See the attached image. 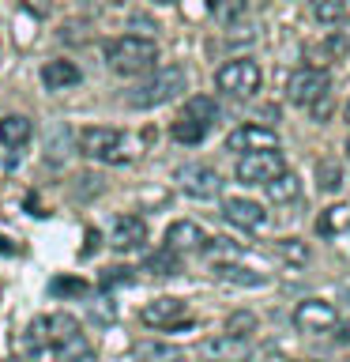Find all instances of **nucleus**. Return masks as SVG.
Segmentation results:
<instances>
[{
    "instance_id": "1",
    "label": "nucleus",
    "mask_w": 350,
    "mask_h": 362,
    "mask_svg": "<svg viewBox=\"0 0 350 362\" xmlns=\"http://www.w3.org/2000/svg\"><path fill=\"white\" fill-rule=\"evenodd\" d=\"M102 53H106V64L117 76H143V72H151L155 61H158V45L151 38H140V34L113 38V42H106Z\"/></svg>"
},
{
    "instance_id": "2",
    "label": "nucleus",
    "mask_w": 350,
    "mask_h": 362,
    "mask_svg": "<svg viewBox=\"0 0 350 362\" xmlns=\"http://www.w3.org/2000/svg\"><path fill=\"white\" fill-rule=\"evenodd\" d=\"M188 87V76L181 64H166L158 68L151 79H143L135 90H128V106L132 110H155V106H166L169 98H177L181 90Z\"/></svg>"
},
{
    "instance_id": "3",
    "label": "nucleus",
    "mask_w": 350,
    "mask_h": 362,
    "mask_svg": "<svg viewBox=\"0 0 350 362\" xmlns=\"http://www.w3.org/2000/svg\"><path fill=\"white\" fill-rule=\"evenodd\" d=\"M79 151L95 163H124L128 158V140L121 129H106V124H90L79 132Z\"/></svg>"
},
{
    "instance_id": "4",
    "label": "nucleus",
    "mask_w": 350,
    "mask_h": 362,
    "mask_svg": "<svg viewBox=\"0 0 350 362\" xmlns=\"http://www.w3.org/2000/svg\"><path fill=\"white\" fill-rule=\"evenodd\" d=\"M327 90H332V76H327L320 64L294 68L286 76V102H294V106H313V102H320Z\"/></svg>"
},
{
    "instance_id": "5",
    "label": "nucleus",
    "mask_w": 350,
    "mask_h": 362,
    "mask_svg": "<svg viewBox=\"0 0 350 362\" xmlns=\"http://www.w3.org/2000/svg\"><path fill=\"white\" fill-rule=\"evenodd\" d=\"M215 83H219V90H226V95H234V98H253L256 90H260V83H264V76H260V64L256 61L237 57V61H226L219 68Z\"/></svg>"
},
{
    "instance_id": "6",
    "label": "nucleus",
    "mask_w": 350,
    "mask_h": 362,
    "mask_svg": "<svg viewBox=\"0 0 350 362\" xmlns=\"http://www.w3.org/2000/svg\"><path fill=\"white\" fill-rule=\"evenodd\" d=\"M282 170H286V158L279 155V147H267V151H245L237 158L234 174L237 181H245V185H267L271 177H279Z\"/></svg>"
},
{
    "instance_id": "7",
    "label": "nucleus",
    "mask_w": 350,
    "mask_h": 362,
    "mask_svg": "<svg viewBox=\"0 0 350 362\" xmlns=\"http://www.w3.org/2000/svg\"><path fill=\"white\" fill-rule=\"evenodd\" d=\"M248 355H253V344L241 332H222V336H211L200 344L203 362H245Z\"/></svg>"
},
{
    "instance_id": "8",
    "label": "nucleus",
    "mask_w": 350,
    "mask_h": 362,
    "mask_svg": "<svg viewBox=\"0 0 350 362\" xmlns=\"http://www.w3.org/2000/svg\"><path fill=\"white\" fill-rule=\"evenodd\" d=\"M177 185L185 189L188 197H196V200H211V197L222 192V177L215 174L211 166H203V163H188V166L177 170Z\"/></svg>"
},
{
    "instance_id": "9",
    "label": "nucleus",
    "mask_w": 350,
    "mask_h": 362,
    "mask_svg": "<svg viewBox=\"0 0 350 362\" xmlns=\"http://www.w3.org/2000/svg\"><path fill=\"white\" fill-rule=\"evenodd\" d=\"M294 325L301 328V332H332L339 325V313L332 302L324 298H305L298 302V310H294Z\"/></svg>"
},
{
    "instance_id": "10",
    "label": "nucleus",
    "mask_w": 350,
    "mask_h": 362,
    "mask_svg": "<svg viewBox=\"0 0 350 362\" xmlns=\"http://www.w3.org/2000/svg\"><path fill=\"white\" fill-rule=\"evenodd\" d=\"M267 147H279V136L275 129H267V124H241V129H234L226 136V151H267Z\"/></svg>"
},
{
    "instance_id": "11",
    "label": "nucleus",
    "mask_w": 350,
    "mask_h": 362,
    "mask_svg": "<svg viewBox=\"0 0 350 362\" xmlns=\"http://www.w3.org/2000/svg\"><path fill=\"white\" fill-rule=\"evenodd\" d=\"M185 313H188L185 298H174V294H162V298L147 302L140 310L143 325H151V328H174L177 321H185Z\"/></svg>"
},
{
    "instance_id": "12",
    "label": "nucleus",
    "mask_w": 350,
    "mask_h": 362,
    "mask_svg": "<svg viewBox=\"0 0 350 362\" xmlns=\"http://www.w3.org/2000/svg\"><path fill=\"white\" fill-rule=\"evenodd\" d=\"M207 242L211 238L192 219H177V223H169V230H166V249H174V253H196V249H207Z\"/></svg>"
},
{
    "instance_id": "13",
    "label": "nucleus",
    "mask_w": 350,
    "mask_h": 362,
    "mask_svg": "<svg viewBox=\"0 0 350 362\" xmlns=\"http://www.w3.org/2000/svg\"><path fill=\"white\" fill-rule=\"evenodd\" d=\"M147 242V223L140 215H121L109 230V245L121 249V253H132V249H143Z\"/></svg>"
},
{
    "instance_id": "14",
    "label": "nucleus",
    "mask_w": 350,
    "mask_h": 362,
    "mask_svg": "<svg viewBox=\"0 0 350 362\" xmlns=\"http://www.w3.org/2000/svg\"><path fill=\"white\" fill-rule=\"evenodd\" d=\"M222 215H226V223L241 226V230H260L267 223V211L256 200H245V197H230L222 204Z\"/></svg>"
},
{
    "instance_id": "15",
    "label": "nucleus",
    "mask_w": 350,
    "mask_h": 362,
    "mask_svg": "<svg viewBox=\"0 0 350 362\" xmlns=\"http://www.w3.org/2000/svg\"><path fill=\"white\" fill-rule=\"evenodd\" d=\"M79 79H83V72H79L72 61H45V64H42V83L49 87V90L76 87Z\"/></svg>"
},
{
    "instance_id": "16",
    "label": "nucleus",
    "mask_w": 350,
    "mask_h": 362,
    "mask_svg": "<svg viewBox=\"0 0 350 362\" xmlns=\"http://www.w3.org/2000/svg\"><path fill=\"white\" fill-rule=\"evenodd\" d=\"M132 362H185V351L174 344H158V339H140L132 347Z\"/></svg>"
},
{
    "instance_id": "17",
    "label": "nucleus",
    "mask_w": 350,
    "mask_h": 362,
    "mask_svg": "<svg viewBox=\"0 0 350 362\" xmlns=\"http://www.w3.org/2000/svg\"><path fill=\"white\" fill-rule=\"evenodd\" d=\"M34 136V124L30 117H23V113H8L4 121H0V144L4 147H23Z\"/></svg>"
},
{
    "instance_id": "18",
    "label": "nucleus",
    "mask_w": 350,
    "mask_h": 362,
    "mask_svg": "<svg viewBox=\"0 0 350 362\" xmlns=\"http://www.w3.org/2000/svg\"><path fill=\"white\" fill-rule=\"evenodd\" d=\"M215 279H222V283H234V287H264V276L253 268H245V264H215Z\"/></svg>"
},
{
    "instance_id": "19",
    "label": "nucleus",
    "mask_w": 350,
    "mask_h": 362,
    "mask_svg": "<svg viewBox=\"0 0 350 362\" xmlns=\"http://www.w3.org/2000/svg\"><path fill=\"white\" fill-rule=\"evenodd\" d=\"M346 226H350V204H332V208H324L320 219H316V234L335 238L339 230H346Z\"/></svg>"
},
{
    "instance_id": "20",
    "label": "nucleus",
    "mask_w": 350,
    "mask_h": 362,
    "mask_svg": "<svg viewBox=\"0 0 350 362\" xmlns=\"http://www.w3.org/2000/svg\"><path fill=\"white\" fill-rule=\"evenodd\" d=\"M264 189H267V200H275V204H290V200H298L301 181H298V174L282 170V174H279V177H271Z\"/></svg>"
},
{
    "instance_id": "21",
    "label": "nucleus",
    "mask_w": 350,
    "mask_h": 362,
    "mask_svg": "<svg viewBox=\"0 0 350 362\" xmlns=\"http://www.w3.org/2000/svg\"><path fill=\"white\" fill-rule=\"evenodd\" d=\"M79 332V321L72 313H53L45 317V336H49V347H61L64 339H72Z\"/></svg>"
},
{
    "instance_id": "22",
    "label": "nucleus",
    "mask_w": 350,
    "mask_h": 362,
    "mask_svg": "<svg viewBox=\"0 0 350 362\" xmlns=\"http://www.w3.org/2000/svg\"><path fill=\"white\" fill-rule=\"evenodd\" d=\"M56 351V358L61 362H90L95 358V347H90V339L83 332H76L72 339H64L61 347H53Z\"/></svg>"
},
{
    "instance_id": "23",
    "label": "nucleus",
    "mask_w": 350,
    "mask_h": 362,
    "mask_svg": "<svg viewBox=\"0 0 350 362\" xmlns=\"http://www.w3.org/2000/svg\"><path fill=\"white\" fill-rule=\"evenodd\" d=\"M169 136H174L177 144H200L203 136H207V124L188 117V113H181V117L174 121V129H169Z\"/></svg>"
},
{
    "instance_id": "24",
    "label": "nucleus",
    "mask_w": 350,
    "mask_h": 362,
    "mask_svg": "<svg viewBox=\"0 0 350 362\" xmlns=\"http://www.w3.org/2000/svg\"><path fill=\"white\" fill-rule=\"evenodd\" d=\"M185 113H188V117H196V121H203V124L211 129V124L219 121V102L207 98V95H192V98L185 102Z\"/></svg>"
},
{
    "instance_id": "25",
    "label": "nucleus",
    "mask_w": 350,
    "mask_h": 362,
    "mask_svg": "<svg viewBox=\"0 0 350 362\" xmlns=\"http://www.w3.org/2000/svg\"><path fill=\"white\" fill-rule=\"evenodd\" d=\"M309 11L316 23H339L346 16V0H309Z\"/></svg>"
},
{
    "instance_id": "26",
    "label": "nucleus",
    "mask_w": 350,
    "mask_h": 362,
    "mask_svg": "<svg viewBox=\"0 0 350 362\" xmlns=\"http://www.w3.org/2000/svg\"><path fill=\"white\" fill-rule=\"evenodd\" d=\"M316 181H320V189H327V192L343 189V166L332 163V158H320V163H316Z\"/></svg>"
},
{
    "instance_id": "27",
    "label": "nucleus",
    "mask_w": 350,
    "mask_h": 362,
    "mask_svg": "<svg viewBox=\"0 0 350 362\" xmlns=\"http://www.w3.org/2000/svg\"><path fill=\"white\" fill-rule=\"evenodd\" d=\"M271 249H275L282 260H290V264H305V260H309V245L298 242V238H279Z\"/></svg>"
},
{
    "instance_id": "28",
    "label": "nucleus",
    "mask_w": 350,
    "mask_h": 362,
    "mask_svg": "<svg viewBox=\"0 0 350 362\" xmlns=\"http://www.w3.org/2000/svg\"><path fill=\"white\" fill-rule=\"evenodd\" d=\"M23 347L30 351V355H38V351L49 347V336H45V317H34L27 325V336H23Z\"/></svg>"
},
{
    "instance_id": "29",
    "label": "nucleus",
    "mask_w": 350,
    "mask_h": 362,
    "mask_svg": "<svg viewBox=\"0 0 350 362\" xmlns=\"http://www.w3.org/2000/svg\"><path fill=\"white\" fill-rule=\"evenodd\" d=\"M346 49H350V34H335V38H327L320 49H313V57H320V64H324V61H339Z\"/></svg>"
},
{
    "instance_id": "30",
    "label": "nucleus",
    "mask_w": 350,
    "mask_h": 362,
    "mask_svg": "<svg viewBox=\"0 0 350 362\" xmlns=\"http://www.w3.org/2000/svg\"><path fill=\"white\" fill-rule=\"evenodd\" d=\"M147 272H155V276H177V253L174 249H162V253L147 257Z\"/></svg>"
},
{
    "instance_id": "31",
    "label": "nucleus",
    "mask_w": 350,
    "mask_h": 362,
    "mask_svg": "<svg viewBox=\"0 0 350 362\" xmlns=\"http://www.w3.org/2000/svg\"><path fill=\"white\" fill-rule=\"evenodd\" d=\"M253 325H256V317H253V313H234L230 321H226V328H230V332H241V336H245Z\"/></svg>"
},
{
    "instance_id": "32",
    "label": "nucleus",
    "mask_w": 350,
    "mask_h": 362,
    "mask_svg": "<svg viewBox=\"0 0 350 362\" xmlns=\"http://www.w3.org/2000/svg\"><path fill=\"white\" fill-rule=\"evenodd\" d=\"M87 291V283H79V279H53V294H83Z\"/></svg>"
},
{
    "instance_id": "33",
    "label": "nucleus",
    "mask_w": 350,
    "mask_h": 362,
    "mask_svg": "<svg viewBox=\"0 0 350 362\" xmlns=\"http://www.w3.org/2000/svg\"><path fill=\"white\" fill-rule=\"evenodd\" d=\"M128 279H132V276H128V268H109V276L102 279V283L109 287V283H128Z\"/></svg>"
},
{
    "instance_id": "34",
    "label": "nucleus",
    "mask_w": 350,
    "mask_h": 362,
    "mask_svg": "<svg viewBox=\"0 0 350 362\" xmlns=\"http://www.w3.org/2000/svg\"><path fill=\"white\" fill-rule=\"evenodd\" d=\"M23 4H27L34 16H45V11H49V4H45V0H23Z\"/></svg>"
},
{
    "instance_id": "35",
    "label": "nucleus",
    "mask_w": 350,
    "mask_h": 362,
    "mask_svg": "<svg viewBox=\"0 0 350 362\" xmlns=\"http://www.w3.org/2000/svg\"><path fill=\"white\" fill-rule=\"evenodd\" d=\"M339 339H343V344H350V321L339 325Z\"/></svg>"
},
{
    "instance_id": "36",
    "label": "nucleus",
    "mask_w": 350,
    "mask_h": 362,
    "mask_svg": "<svg viewBox=\"0 0 350 362\" xmlns=\"http://www.w3.org/2000/svg\"><path fill=\"white\" fill-rule=\"evenodd\" d=\"M0 253H11V245L4 242V238H0Z\"/></svg>"
},
{
    "instance_id": "37",
    "label": "nucleus",
    "mask_w": 350,
    "mask_h": 362,
    "mask_svg": "<svg viewBox=\"0 0 350 362\" xmlns=\"http://www.w3.org/2000/svg\"><path fill=\"white\" fill-rule=\"evenodd\" d=\"M290 362H316V358H290Z\"/></svg>"
},
{
    "instance_id": "38",
    "label": "nucleus",
    "mask_w": 350,
    "mask_h": 362,
    "mask_svg": "<svg viewBox=\"0 0 350 362\" xmlns=\"http://www.w3.org/2000/svg\"><path fill=\"white\" fill-rule=\"evenodd\" d=\"M346 121H350V102H346Z\"/></svg>"
},
{
    "instance_id": "39",
    "label": "nucleus",
    "mask_w": 350,
    "mask_h": 362,
    "mask_svg": "<svg viewBox=\"0 0 350 362\" xmlns=\"http://www.w3.org/2000/svg\"><path fill=\"white\" fill-rule=\"evenodd\" d=\"M4 362H23V358H4Z\"/></svg>"
},
{
    "instance_id": "40",
    "label": "nucleus",
    "mask_w": 350,
    "mask_h": 362,
    "mask_svg": "<svg viewBox=\"0 0 350 362\" xmlns=\"http://www.w3.org/2000/svg\"><path fill=\"white\" fill-rule=\"evenodd\" d=\"M346 155H350V140H346Z\"/></svg>"
}]
</instances>
